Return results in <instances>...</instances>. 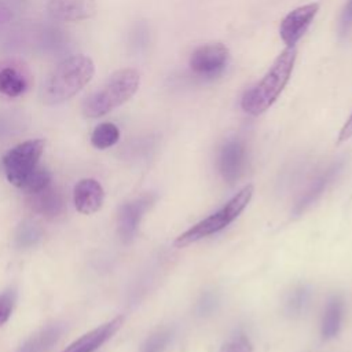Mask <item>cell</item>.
I'll return each mask as SVG.
<instances>
[{"instance_id":"2","label":"cell","mask_w":352,"mask_h":352,"mask_svg":"<svg viewBox=\"0 0 352 352\" xmlns=\"http://www.w3.org/2000/svg\"><path fill=\"white\" fill-rule=\"evenodd\" d=\"M296 58L294 47H287L278 55L264 77L242 95L241 107L245 113L260 116L276 102L292 77Z\"/></svg>"},{"instance_id":"19","label":"cell","mask_w":352,"mask_h":352,"mask_svg":"<svg viewBox=\"0 0 352 352\" xmlns=\"http://www.w3.org/2000/svg\"><path fill=\"white\" fill-rule=\"evenodd\" d=\"M120 139V129L113 122H102L95 126L91 135V143L99 150L114 146Z\"/></svg>"},{"instance_id":"15","label":"cell","mask_w":352,"mask_h":352,"mask_svg":"<svg viewBox=\"0 0 352 352\" xmlns=\"http://www.w3.org/2000/svg\"><path fill=\"white\" fill-rule=\"evenodd\" d=\"M26 202L32 212L47 219H54L63 210L62 192L58 187H54L52 184H48L47 187L34 194H28Z\"/></svg>"},{"instance_id":"27","label":"cell","mask_w":352,"mask_h":352,"mask_svg":"<svg viewBox=\"0 0 352 352\" xmlns=\"http://www.w3.org/2000/svg\"><path fill=\"white\" fill-rule=\"evenodd\" d=\"M351 138H352V113H351L349 118L345 121V124L342 125V128L340 129L338 136H337V143L341 144Z\"/></svg>"},{"instance_id":"5","label":"cell","mask_w":352,"mask_h":352,"mask_svg":"<svg viewBox=\"0 0 352 352\" xmlns=\"http://www.w3.org/2000/svg\"><path fill=\"white\" fill-rule=\"evenodd\" d=\"M43 139H29L8 150L3 157V169L8 182L22 188L32 173L37 169L38 160L44 151Z\"/></svg>"},{"instance_id":"12","label":"cell","mask_w":352,"mask_h":352,"mask_svg":"<svg viewBox=\"0 0 352 352\" xmlns=\"http://www.w3.org/2000/svg\"><path fill=\"white\" fill-rule=\"evenodd\" d=\"M48 14L58 21L77 22L92 18L96 12L95 0H50Z\"/></svg>"},{"instance_id":"26","label":"cell","mask_w":352,"mask_h":352,"mask_svg":"<svg viewBox=\"0 0 352 352\" xmlns=\"http://www.w3.org/2000/svg\"><path fill=\"white\" fill-rule=\"evenodd\" d=\"M217 305V298L212 293H205L202 294L201 300L198 301V314L199 315H209L213 312V309Z\"/></svg>"},{"instance_id":"11","label":"cell","mask_w":352,"mask_h":352,"mask_svg":"<svg viewBox=\"0 0 352 352\" xmlns=\"http://www.w3.org/2000/svg\"><path fill=\"white\" fill-rule=\"evenodd\" d=\"M32 84V76L26 66L16 60L0 63V94L8 98L23 95Z\"/></svg>"},{"instance_id":"6","label":"cell","mask_w":352,"mask_h":352,"mask_svg":"<svg viewBox=\"0 0 352 352\" xmlns=\"http://www.w3.org/2000/svg\"><path fill=\"white\" fill-rule=\"evenodd\" d=\"M230 62V51L221 43H208L195 48L188 59L190 70L204 80H213L221 76Z\"/></svg>"},{"instance_id":"22","label":"cell","mask_w":352,"mask_h":352,"mask_svg":"<svg viewBox=\"0 0 352 352\" xmlns=\"http://www.w3.org/2000/svg\"><path fill=\"white\" fill-rule=\"evenodd\" d=\"M48 184H51V173L47 169L37 166V169L28 179V182L25 183L22 190L26 194H34V192L43 190L44 187H47Z\"/></svg>"},{"instance_id":"18","label":"cell","mask_w":352,"mask_h":352,"mask_svg":"<svg viewBox=\"0 0 352 352\" xmlns=\"http://www.w3.org/2000/svg\"><path fill=\"white\" fill-rule=\"evenodd\" d=\"M311 289L307 285L296 286L283 301V314L290 319H297L305 314L311 301Z\"/></svg>"},{"instance_id":"8","label":"cell","mask_w":352,"mask_h":352,"mask_svg":"<svg viewBox=\"0 0 352 352\" xmlns=\"http://www.w3.org/2000/svg\"><path fill=\"white\" fill-rule=\"evenodd\" d=\"M319 11V3H308L292 10L279 25V36L287 47H294L305 34Z\"/></svg>"},{"instance_id":"17","label":"cell","mask_w":352,"mask_h":352,"mask_svg":"<svg viewBox=\"0 0 352 352\" xmlns=\"http://www.w3.org/2000/svg\"><path fill=\"white\" fill-rule=\"evenodd\" d=\"M63 331L62 324H50L32 337H29L18 349V352H48L52 345L60 338Z\"/></svg>"},{"instance_id":"20","label":"cell","mask_w":352,"mask_h":352,"mask_svg":"<svg viewBox=\"0 0 352 352\" xmlns=\"http://www.w3.org/2000/svg\"><path fill=\"white\" fill-rule=\"evenodd\" d=\"M43 236L41 228L32 221H23L18 226L15 231V245L18 248H32Z\"/></svg>"},{"instance_id":"13","label":"cell","mask_w":352,"mask_h":352,"mask_svg":"<svg viewBox=\"0 0 352 352\" xmlns=\"http://www.w3.org/2000/svg\"><path fill=\"white\" fill-rule=\"evenodd\" d=\"M104 191L96 179H81L73 191V201L76 209L82 214H92L102 208Z\"/></svg>"},{"instance_id":"7","label":"cell","mask_w":352,"mask_h":352,"mask_svg":"<svg viewBox=\"0 0 352 352\" xmlns=\"http://www.w3.org/2000/svg\"><path fill=\"white\" fill-rule=\"evenodd\" d=\"M248 151L239 138L227 139L219 150L217 169L223 180L228 184L236 183L245 172Z\"/></svg>"},{"instance_id":"1","label":"cell","mask_w":352,"mask_h":352,"mask_svg":"<svg viewBox=\"0 0 352 352\" xmlns=\"http://www.w3.org/2000/svg\"><path fill=\"white\" fill-rule=\"evenodd\" d=\"M94 73L95 65L88 55L77 54L63 59L43 81L41 102L54 106L69 100L91 81Z\"/></svg>"},{"instance_id":"3","label":"cell","mask_w":352,"mask_h":352,"mask_svg":"<svg viewBox=\"0 0 352 352\" xmlns=\"http://www.w3.org/2000/svg\"><path fill=\"white\" fill-rule=\"evenodd\" d=\"M139 85L140 74L138 70L120 69L84 99L81 111L87 118L103 117L128 102L136 94Z\"/></svg>"},{"instance_id":"23","label":"cell","mask_w":352,"mask_h":352,"mask_svg":"<svg viewBox=\"0 0 352 352\" xmlns=\"http://www.w3.org/2000/svg\"><path fill=\"white\" fill-rule=\"evenodd\" d=\"M16 301V290L8 287L0 293V326H3L11 316Z\"/></svg>"},{"instance_id":"4","label":"cell","mask_w":352,"mask_h":352,"mask_svg":"<svg viewBox=\"0 0 352 352\" xmlns=\"http://www.w3.org/2000/svg\"><path fill=\"white\" fill-rule=\"evenodd\" d=\"M254 192V187L252 184L245 186L241 188L223 208H220L213 214L205 217L204 220L198 221L184 232H182L175 239L176 248H184L187 245H191L202 238H206L209 235H213L226 227H228L249 205L252 197Z\"/></svg>"},{"instance_id":"24","label":"cell","mask_w":352,"mask_h":352,"mask_svg":"<svg viewBox=\"0 0 352 352\" xmlns=\"http://www.w3.org/2000/svg\"><path fill=\"white\" fill-rule=\"evenodd\" d=\"M220 352H253V348L248 337H245L243 334H238L226 341L221 345Z\"/></svg>"},{"instance_id":"10","label":"cell","mask_w":352,"mask_h":352,"mask_svg":"<svg viewBox=\"0 0 352 352\" xmlns=\"http://www.w3.org/2000/svg\"><path fill=\"white\" fill-rule=\"evenodd\" d=\"M342 162H334L331 164L326 170H323L319 176H316L305 188V191L300 195L297 202L294 204L292 209L293 217L301 216L305 210H308L320 197L322 194L327 190V187L337 179L340 172L342 170Z\"/></svg>"},{"instance_id":"25","label":"cell","mask_w":352,"mask_h":352,"mask_svg":"<svg viewBox=\"0 0 352 352\" xmlns=\"http://www.w3.org/2000/svg\"><path fill=\"white\" fill-rule=\"evenodd\" d=\"M352 30V0H346L338 19V34L341 38L349 36Z\"/></svg>"},{"instance_id":"14","label":"cell","mask_w":352,"mask_h":352,"mask_svg":"<svg viewBox=\"0 0 352 352\" xmlns=\"http://www.w3.org/2000/svg\"><path fill=\"white\" fill-rule=\"evenodd\" d=\"M122 322L124 318L117 316L110 322L85 333L84 336L73 341L69 346H66V349H63L62 352H94L117 333Z\"/></svg>"},{"instance_id":"16","label":"cell","mask_w":352,"mask_h":352,"mask_svg":"<svg viewBox=\"0 0 352 352\" xmlns=\"http://www.w3.org/2000/svg\"><path fill=\"white\" fill-rule=\"evenodd\" d=\"M344 302L341 297L333 296L323 311L322 323H320V336L323 340H331L338 336L342 322Z\"/></svg>"},{"instance_id":"9","label":"cell","mask_w":352,"mask_h":352,"mask_svg":"<svg viewBox=\"0 0 352 352\" xmlns=\"http://www.w3.org/2000/svg\"><path fill=\"white\" fill-rule=\"evenodd\" d=\"M151 204H153V197L144 195L133 201L125 202L120 208L118 216H117V230L124 243H129L135 238L140 220Z\"/></svg>"},{"instance_id":"21","label":"cell","mask_w":352,"mask_h":352,"mask_svg":"<svg viewBox=\"0 0 352 352\" xmlns=\"http://www.w3.org/2000/svg\"><path fill=\"white\" fill-rule=\"evenodd\" d=\"M172 338V331L169 329H160L150 334L143 342L140 352H165Z\"/></svg>"}]
</instances>
